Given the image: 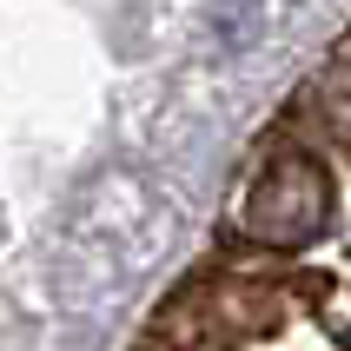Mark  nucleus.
Masks as SVG:
<instances>
[{
  "label": "nucleus",
  "mask_w": 351,
  "mask_h": 351,
  "mask_svg": "<svg viewBox=\"0 0 351 351\" xmlns=\"http://www.w3.org/2000/svg\"><path fill=\"white\" fill-rule=\"evenodd\" d=\"M325 219H332V173H325L312 153H285V159H272V166L252 179L239 226H245V239H258V245L292 252V245H312V239L325 232Z\"/></svg>",
  "instance_id": "f257e3e1"
}]
</instances>
